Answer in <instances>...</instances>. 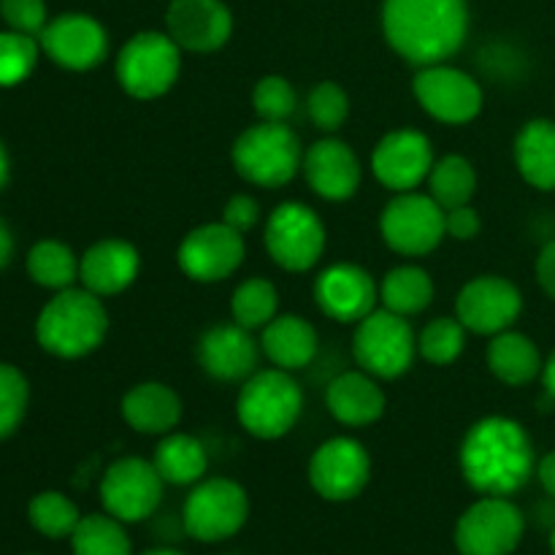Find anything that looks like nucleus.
<instances>
[{
    "label": "nucleus",
    "instance_id": "nucleus-1",
    "mask_svg": "<svg viewBox=\"0 0 555 555\" xmlns=\"http://www.w3.org/2000/svg\"><path fill=\"white\" fill-rule=\"evenodd\" d=\"M383 30L399 57L426 68L464 47L469 9L466 0H385Z\"/></svg>",
    "mask_w": 555,
    "mask_h": 555
},
{
    "label": "nucleus",
    "instance_id": "nucleus-2",
    "mask_svg": "<svg viewBox=\"0 0 555 555\" xmlns=\"http://www.w3.org/2000/svg\"><path fill=\"white\" fill-rule=\"evenodd\" d=\"M461 472L482 496H509L537 472L534 444L520 423L499 415L486 417L464 437Z\"/></svg>",
    "mask_w": 555,
    "mask_h": 555
},
{
    "label": "nucleus",
    "instance_id": "nucleus-3",
    "mask_svg": "<svg viewBox=\"0 0 555 555\" xmlns=\"http://www.w3.org/2000/svg\"><path fill=\"white\" fill-rule=\"evenodd\" d=\"M108 331V314L90 291H60L41 309L36 323L38 345L57 358H85L101 347Z\"/></svg>",
    "mask_w": 555,
    "mask_h": 555
},
{
    "label": "nucleus",
    "instance_id": "nucleus-4",
    "mask_svg": "<svg viewBox=\"0 0 555 555\" xmlns=\"http://www.w3.org/2000/svg\"><path fill=\"white\" fill-rule=\"evenodd\" d=\"M233 168L255 188H285L304 166L301 141L287 122H260L233 144Z\"/></svg>",
    "mask_w": 555,
    "mask_h": 555
},
{
    "label": "nucleus",
    "instance_id": "nucleus-5",
    "mask_svg": "<svg viewBox=\"0 0 555 555\" xmlns=\"http://www.w3.org/2000/svg\"><path fill=\"white\" fill-rule=\"evenodd\" d=\"M304 410L301 385L285 369H266L244 379L238 393V423L258 439H280L298 423Z\"/></svg>",
    "mask_w": 555,
    "mask_h": 555
},
{
    "label": "nucleus",
    "instance_id": "nucleus-6",
    "mask_svg": "<svg viewBox=\"0 0 555 555\" xmlns=\"http://www.w3.org/2000/svg\"><path fill=\"white\" fill-rule=\"evenodd\" d=\"M182 49L168 33H135L117 57V81L128 95L139 101L166 95L179 79Z\"/></svg>",
    "mask_w": 555,
    "mask_h": 555
},
{
    "label": "nucleus",
    "instance_id": "nucleus-7",
    "mask_svg": "<svg viewBox=\"0 0 555 555\" xmlns=\"http://www.w3.org/2000/svg\"><path fill=\"white\" fill-rule=\"evenodd\" d=\"M417 339L412 334L410 318L390 312V309H374L372 314L358 323L352 336V356L361 369L372 377L396 379L415 361Z\"/></svg>",
    "mask_w": 555,
    "mask_h": 555
},
{
    "label": "nucleus",
    "instance_id": "nucleus-8",
    "mask_svg": "<svg viewBox=\"0 0 555 555\" xmlns=\"http://www.w3.org/2000/svg\"><path fill=\"white\" fill-rule=\"evenodd\" d=\"M266 249L285 271H309L325 249V225L307 204L287 201L271 211L266 222Z\"/></svg>",
    "mask_w": 555,
    "mask_h": 555
},
{
    "label": "nucleus",
    "instance_id": "nucleus-9",
    "mask_svg": "<svg viewBox=\"0 0 555 555\" xmlns=\"http://www.w3.org/2000/svg\"><path fill=\"white\" fill-rule=\"evenodd\" d=\"M379 233L393 253L421 258L434 253L448 231H444V209L421 193H399L379 217Z\"/></svg>",
    "mask_w": 555,
    "mask_h": 555
},
{
    "label": "nucleus",
    "instance_id": "nucleus-10",
    "mask_svg": "<svg viewBox=\"0 0 555 555\" xmlns=\"http://www.w3.org/2000/svg\"><path fill=\"white\" fill-rule=\"evenodd\" d=\"M249 499L238 482L215 477L193 488L184 502V531L201 542H222L247 524Z\"/></svg>",
    "mask_w": 555,
    "mask_h": 555
},
{
    "label": "nucleus",
    "instance_id": "nucleus-11",
    "mask_svg": "<svg viewBox=\"0 0 555 555\" xmlns=\"http://www.w3.org/2000/svg\"><path fill=\"white\" fill-rule=\"evenodd\" d=\"M526 531L524 513L507 496H486L472 504L455 526L461 555H509Z\"/></svg>",
    "mask_w": 555,
    "mask_h": 555
},
{
    "label": "nucleus",
    "instance_id": "nucleus-12",
    "mask_svg": "<svg viewBox=\"0 0 555 555\" xmlns=\"http://www.w3.org/2000/svg\"><path fill=\"white\" fill-rule=\"evenodd\" d=\"M163 477L144 459H122L112 464L101 482V502L112 518L139 524L155 515L163 502Z\"/></svg>",
    "mask_w": 555,
    "mask_h": 555
},
{
    "label": "nucleus",
    "instance_id": "nucleus-13",
    "mask_svg": "<svg viewBox=\"0 0 555 555\" xmlns=\"http://www.w3.org/2000/svg\"><path fill=\"white\" fill-rule=\"evenodd\" d=\"M417 103L423 112L444 125L472 122L482 112V90L466 70L453 65H426L412 81Z\"/></svg>",
    "mask_w": 555,
    "mask_h": 555
},
{
    "label": "nucleus",
    "instance_id": "nucleus-14",
    "mask_svg": "<svg viewBox=\"0 0 555 555\" xmlns=\"http://www.w3.org/2000/svg\"><path fill=\"white\" fill-rule=\"evenodd\" d=\"M372 477V459L352 437L328 439L309 461V482L328 502H350L361 496Z\"/></svg>",
    "mask_w": 555,
    "mask_h": 555
},
{
    "label": "nucleus",
    "instance_id": "nucleus-15",
    "mask_svg": "<svg viewBox=\"0 0 555 555\" xmlns=\"http://www.w3.org/2000/svg\"><path fill=\"white\" fill-rule=\"evenodd\" d=\"M244 233L233 231L225 222H209L184 236L177 260L193 282H220L244 263Z\"/></svg>",
    "mask_w": 555,
    "mask_h": 555
},
{
    "label": "nucleus",
    "instance_id": "nucleus-16",
    "mask_svg": "<svg viewBox=\"0 0 555 555\" xmlns=\"http://www.w3.org/2000/svg\"><path fill=\"white\" fill-rule=\"evenodd\" d=\"M524 309V296L518 287L504 276H477L466 282L464 291L455 301V318L464 323L466 331L482 336H496L513 328L515 320Z\"/></svg>",
    "mask_w": 555,
    "mask_h": 555
},
{
    "label": "nucleus",
    "instance_id": "nucleus-17",
    "mask_svg": "<svg viewBox=\"0 0 555 555\" xmlns=\"http://www.w3.org/2000/svg\"><path fill=\"white\" fill-rule=\"evenodd\" d=\"M41 49L68 70H90L106 60V27L87 14H63L47 22L38 36Z\"/></svg>",
    "mask_w": 555,
    "mask_h": 555
},
{
    "label": "nucleus",
    "instance_id": "nucleus-18",
    "mask_svg": "<svg viewBox=\"0 0 555 555\" xmlns=\"http://www.w3.org/2000/svg\"><path fill=\"white\" fill-rule=\"evenodd\" d=\"M434 168L431 141L417 130H393L372 152V171L379 184L396 193H410Z\"/></svg>",
    "mask_w": 555,
    "mask_h": 555
},
{
    "label": "nucleus",
    "instance_id": "nucleus-19",
    "mask_svg": "<svg viewBox=\"0 0 555 555\" xmlns=\"http://www.w3.org/2000/svg\"><path fill=\"white\" fill-rule=\"evenodd\" d=\"M166 33L188 52H217L233 33V16L222 0H171Z\"/></svg>",
    "mask_w": 555,
    "mask_h": 555
},
{
    "label": "nucleus",
    "instance_id": "nucleus-20",
    "mask_svg": "<svg viewBox=\"0 0 555 555\" xmlns=\"http://www.w3.org/2000/svg\"><path fill=\"white\" fill-rule=\"evenodd\" d=\"M379 287L372 274L356 263H336L314 282V301L336 323H361L374 312Z\"/></svg>",
    "mask_w": 555,
    "mask_h": 555
},
{
    "label": "nucleus",
    "instance_id": "nucleus-21",
    "mask_svg": "<svg viewBox=\"0 0 555 555\" xmlns=\"http://www.w3.org/2000/svg\"><path fill=\"white\" fill-rule=\"evenodd\" d=\"M304 177L325 201H347L361 188V160L339 139H323L304 152Z\"/></svg>",
    "mask_w": 555,
    "mask_h": 555
},
{
    "label": "nucleus",
    "instance_id": "nucleus-22",
    "mask_svg": "<svg viewBox=\"0 0 555 555\" xmlns=\"http://www.w3.org/2000/svg\"><path fill=\"white\" fill-rule=\"evenodd\" d=\"M198 363L211 379L242 383L255 374L258 345L253 334L238 323L215 325L198 341Z\"/></svg>",
    "mask_w": 555,
    "mask_h": 555
},
{
    "label": "nucleus",
    "instance_id": "nucleus-23",
    "mask_svg": "<svg viewBox=\"0 0 555 555\" xmlns=\"http://www.w3.org/2000/svg\"><path fill=\"white\" fill-rule=\"evenodd\" d=\"M141 269V258L133 244L106 238V242L92 244L79 260V280L85 291L95 293L98 298L117 296L128 291L135 282Z\"/></svg>",
    "mask_w": 555,
    "mask_h": 555
},
{
    "label": "nucleus",
    "instance_id": "nucleus-24",
    "mask_svg": "<svg viewBox=\"0 0 555 555\" xmlns=\"http://www.w3.org/2000/svg\"><path fill=\"white\" fill-rule=\"evenodd\" d=\"M328 412L345 426H372L385 412V393L372 374L345 372L325 390Z\"/></svg>",
    "mask_w": 555,
    "mask_h": 555
},
{
    "label": "nucleus",
    "instance_id": "nucleus-25",
    "mask_svg": "<svg viewBox=\"0 0 555 555\" xmlns=\"http://www.w3.org/2000/svg\"><path fill=\"white\" fill-rule=\"evenodd\" d=\"M260 347H263L266 358L274 363L276 369L285 372H298V369L309 366L318 356V331L312 323H307L298 314H276L260 336Z\"/></svg>",
    "mask_w": 555,
    "mask_h": 555
},
{
    "label": "nucleus",
    "instance_id": "nucleus-26",
    "mask_svg": "<svg viewBox=\"0 0 555 555\" xmlns=\"http://www.w3.org/2000/svg\"><path fill=\"white\" fill-rule=\"evenodd\" d=\"M122 417L139 434H171L182 421V401L168 385L141 383L122 399Z\"/></svg>",
    "mask_w": 555,
    "mask_h": 555
},
{
    "label": "nucleus",
    "instance_id": "nucleus-27",
    "mask_svg": "<svg viewBox=\"0 0 555 555\" xmlns=\"http://www.w3.org/2000/svg\"><path fill=\"white\" fill-rule=\"evenodd\" d=\"M515 163L531 188L553 193L555 190V122L531 119L515 139Z\"/></svg>",
    "mask_w": 555,
    "mask_h": 555
},
{
    "label": "nucleus",
    "instance_id": "nucleus-28",
    "mask_svg": "<svg viewBox=\"0 0 555 555\" xmlns=\"http://www.w3.org/2000/svg\"><path fill=\"white\" fill-rule=\"evenodd\" d=\"M542 366L545 361H542L537 345L518 331H502L488 345V369L504 385L520 388V385L534 383L542 374Z\"/></svg>",
    "mask_w": 555,
    "mask_h": 555
},
{
    "label": "nucleus",
    "instance_id": "nucleus-29",
    "mask_svg": "<svg viewBox=\"0 0 555 555\" xmlns=\"http://www.w3.org/2000/svg\"><path fill=\"white\" fill-rule=\"evenodd\" d=\"M152 464H155L163 482L193 486V482H198L206 475L209 455H206L204 444L195 437H190V434H166L163 442L155 448Z\"/></svg>",
    "mask_w": 555,
    "mask_h": 555
},
{
    "label": "nucleus",
    "instance_id": "nucleus-30",
    "mask_svg": "<svg viewBox=\"0 0 555 555\" xmlns=\"http://www.w3.org/2000/svg\"><path fill=\"white\" fill-rule=\"evenodd\" d=\"M379 298H383L385 309L401 314V318H412L431 304L434 282L421 266H399L383 280Z\"/></svg>",
    "mask_w": 555,
    "mask_h": 555
},
{
    "label": "nucleus",
    "instance_id": "nucleus-31",
    "mask_svg": "<svg viewBox=\"0 0 555 555\" xmlns=\"http://www.w3.org/2000/svg\"><path fill=\"white\" fill-rule=\"evenodd\" d=\"M428 188H431V198L442 206L444 211L455 209V206H466L475 198L477 190V173L466 157L448 155L439 163H434L431 173H428Z\"/></svg>",
    "mask_w": 555,
    "mask_h": 555
},
{
    "label": "nucleus",
    "instance_id": "nucleus-32",
    "mask_svg": "<svg viewBox=\"0 0 555 555\" xmlns=\"http://www.w3.org/2000/svg\"><path fill=\"white\" fill-rule=\"evenodd\" d=\"M27 274L49 291H68L79 280V260L63 242H38L27 255Z\"/></svg>",
    "mask_w": 555,
    "mask_h": 555
},
{
    "label": "nucleus",
    "instance_id": "nucleus-33",
    "mask_svg": "<svg viewBox=\"0 0 555 555\" xmlns=\"http://www.w3.org/2000/svg\"><path fill=\"white\" fill-rule=\"evenodd\" d=\"M74 555H130V540L122 520L112 515H87L70 534Z\"/></svg>",
    "mask_w": 555,
    "mask_h": 555
},
{
    "label": "nucleus",
    "instance_id": "nucleus-34",
    "mask_svg": "<svg viewBox=\"0 0 555 555\" xmlns=\"http://www.w3.org/2000/svg\"><path fill=\"white\" fill-rule=\"evenodd\" d=\"M276 309H280V296H276V287L269 280H247L233 291L231 298V314L233 323L244 325L247 331L266 328L271 320L276 318Z\"/></svg>",
    "mask_w": 555,
    "mask_h": 555
},
{
    "label": "nucleus",
    "instance_id": "nucleus-35",
    "mask_svg": "<svg viewBox=\"0 0 555 555\" xmlns=\"http://www.w3.org/2000/svg\"><path fill=\"white\" fill-rule=\"evenodd\" d=\"M27 518L38 534L49 537V540H63V537L74 534L81 515L68 496L57 491H43L30 502Z\"/></svg>",
    "mask_w": 555,
    "mask_h": 555
},
{
    "label": "nucleus",
    "instance_id": "nucleus-36",
    "mask_svg": "<svg viewBox=\"0 0 555 555\" xmlns=\"http://www.w3.org/2000/svg\"><path fill=\"white\" fill-rule=\"evenodd\" d=\"M466 345V328L459 318H437L423 328L417 350L434 366H450L461 358Z\"/></svg>",
    "mask_w": 555,
    "mask_h": 555
},
{
    "label": "nucleus",
    "instance_id": "nucleus-37",
    "mask_svg": "<svg viewBox=\"0 0 555 555\" xmlns=\"http://www.w3.org/2000/svg\"><path fill=\"white\" fill-rule=\"evenodd\" d=\"M38 63L36 36L5 30L0 33V87H14L33 74Z\"/></svg>",
    "mask_w": 555,
    "mask_h": 555
},
{
    "label": "nucleus",
    "instance_id": "nucleus-38",
    "mask_svg": "<svg viewBox=\"0 0 555 555\" xmlns=\"http://www.w3.org/2000/svg\"><path fill=\"white\" fill-rule=\"evenodd\" d=\"M253 108L263 122H287L298 108V95L285 76H263L253 90Z\"/></svg>",
    "mask_w": 555,
    "mask_h": 555
},
{
    "label": "nucleus",
    "instance_id": "nucleus-39",
    "mask_svg": "<svg viewBox=\"0 0 555 555\" xmlns=\"http://www.w3.org/2000/svg\"><path fill=\"white\" fill-rule=\"evenodd\" d=\"M30 388L20 369L0 363V439H9L20 428L27 412Z\"/></svg>",
    "mask_w": 555,
    "mask_h": 555
},
{
    "label": "nucleus",
    "instance_id": "nucleus-40",
    "mask_svg": "<svg viewBox=\"0 0 555 555\" xmlns=\"http://www.w3.org/2000/svg\"><path fill=\"white\" fill-rule=\"evenodd\" d=\"M307 112L320 130H339L350 114V98L336 81H320L309 92Z\"/></svg>",
    "mask_w": 555,
    "mask_h": 555
},
{
    "label": "nucleus",
    "instance_id": "nucleus-41",
    "mask_svg": "<svg viewBox=\"0 0 555 555\" xmlns=\"http://www.w3.org/2000/svg\"><path fill=\"white\" fill-rule=\"evenodd\" d=\"M0 16L11 30L41 36L47 27V3L43 0H0Z\"/></svg>",
    "mask_w": 555,
    "mask_h": 555
},
{
    "label": "nucleus",
    "instance_id": "nucleus-42",
    "mask_svg": "<svg viewBox=\"0 0 555 555\" xmlns=\"http://www.w3.org/2000/svg\"><path fill=\"white\" fill-rule=\"evenodd\" d=\"M260 220V204L253 198V195H233L231 201L222 209V222L231 225L233 231L247 233L258 225Z\"/></svg>",
    "mask_w": 555,
    "mask_h": 555
},
{
    "label": "nucleus",
    "instance_id": "nucleus-43",
    "mask_svg": "<svg viewBox=\"0 0 555 555\" xmlns=\"http://www.w3.org/2000/svg\"><path fill=\"white\" fill-rule=\"evenodd\" d=\"M480 228H482L480 215H477L469 204L444 211V231H448V236L459 238V242H469V238H475L477 233H480Z\"/></svg>",
    "mask_w": 555,
    "mask_h": 555
},
{
    "label": "nucleus",
    "instance_id": "nucleus-44",
    "mask_svg": "<svg viewBox=\"0 0 555 555\" xmlns=\"http://www.w3.org/2000/svg\"><path fill=\"white\" fill-rule=\"evenodd\" d=\"M537 282L555 301V238L542 247L540 258H537Z\"/></svg>",
    "mask_w": 555,
    "mask_h": 555
},
{
    "label": "nucleus",
    "instance_id": "nucleus-45",
    "mask_svg": "<svg viewBox=\"0 0 555 555\" xmlns=\"http://www.w3.org/2000/svg\"><path fill=\"white\" fill-rule=\"evenodd\" d=\"M537 475H540L542 488H545V491L555 499V450L540 461V466H537Z\"/></svg>",
    "mask_w": 555,
    "mask_h": 555
},
{
    "label": "nucleus",
    "instance_id": "nucleus-46",
    "mask_svg": "<svg viewBox=\"0 0 555 555\" xmlns=\"http://www.w3.org/2000/svg\"><path fill=\"white\" fill-rule=\"evenodd\" d=\"M11 255H14V236H11L9 225L0 220V269H3V266H9Z\"/></svg>",
    "mask_w": 555,
    "mask_h": 555
},
{
    "label": "nucleus",
    "instance_id": "nucleus-47",
    "mask_svg": "<svg viewBox=\"0 0 555 555\" xmlns=\"http://www.w3.org/2000/svg\"><path fill=\"white\" fill-rule=\"evenodd\" d=\"M542 385H545V393L555 401V350L545 361V366H542Z\"/></svg>",
    "mask_w": 555,
    "mask_h": 555
},
{
    "label": "nucleus",
    "instance_id": "nucleus-48",
    "mask_svg": "<svg viewBox=\"0 0 555 555\" xmlns=\"http://www.w3.org/2000/svg\"><path fill=\"white\" fill-rule=\"evenodd\" d=\"M9 182V155H5V146L0 144V190Z\"/></svg>",
    "mask_w": 555,
    "mask_h": 555
},
{
    "label": "nucleus",
    "instance_id": "nucleus-49",
    "mask_svg": "<svg viewBox=\"0 0 555 555\" xmlns=\"http://www.w3.org/2000/svg\"><path fill=\"white\" fill-rule=\"evenodd\" d=\"M144 555H184V553H179V551H168V547H160V551H146Z\"/></svg>",
    "mask_w": 555,
    "mask_h": 555
},
{
    "label": "nucleus",
    "instance_id": "nucleus-50",
    "mask_svg": "<svg viewBox=\"0 0 555 555\" xmlns=\"http://www.w3.org/2000/svg\"><path fill=\"white\" fill-rule=\"evenodd\" d=\"M551 553L555 555V529H553V534H551Z\"/></svg>",
    "mask_w": 555,
    "mask_h": 555
}]
</instances>
